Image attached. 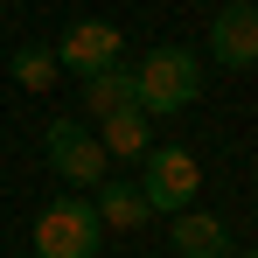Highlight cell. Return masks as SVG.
<instances>
[{"instance_id":"cell-1","label":"cell","mask_w":258,"mask_h":258,"mask_svg":"<svg viewBox=\"0 0 258 258\" xmlns=\"http://www.w3.org/2000/svg\"><path fill=\"white\" fill-rule=\"evenodd\" d=\"M133 91H140V112L147 119H168V112H188L203 98V56L181 42L147 49V63H133Z\"/></svg>"},{"instance_id":"cell-9","label":"cell","mask_w":258,"mask_h":258,"mask_svg":"<svg viewBox=\"0 0 258 258\" xmlns=\"http://www.w3.org/2000/svg\"><path fill=\"white\" fill-rule=\"evenodd\" d=\"M91 210H98V223H105V230H140V223H147V196H140V181H119V174H105Z\"/></svg>"},{"instance_id":"cell-2","label":"cell","mask_w":258,"mask_h":258,"mask_svg":"<svg viewBox=\"0 0 258 258\" xmlns=\"http://www.w3.org/2000/svg\"><path fill=\"white\" fill-rule=\"evenodd\" d=\"M98 244H105V223L84 196H56L35 216V258H98Z\"/></svg>"},{"instance_id":"cell-7","label":"cell","mask_w":258,"mask_h":258,"mask_svg":"<svg viewBox=\"0 0 258 258\" xmlns=\"http://www.w3.org/2000/svg\"><path fill=\"white\" fill-rule=\"evenodd\" d=\"M168 237H174V258H230V223L210 210H174Z\"/></svg>"},{"instance_id":"cell-8","label":"cell","mask_w":258,"mask_h":258,"mask_svg":"<svg viewBox=\"0 0 258 258\" xmlns=\"http://www.w3.org/2000/svg\"><path fill=\"white\" fill-rule=\"evenodd\" d=\"M84 112L91 119H112V112H140V91H133V63H105L84 77Z\"/></svg>"},{"instance_id":"cell-3","label":"cell","mask_w":258,"mask_h":258,"mask_svg":"<svg viewBox=\"0 0 258 258\" xmlns=\"http://www.w3.org/2000/svg\"><path fill=\"white\" fill-rule=\"evenodd\" d=\"M196 188H203V168H196L188 147H147V154H140V196H147V210H154V216L188 210Z\"/></svg>"},{"instance_id":"cell-4","label":"cell","mask_w":258,"mask_h":258,"mask_svg":"<svg viewBox=\"0 0 258 258\" xmlns=\"http://www.w3.org/2000/svg\"><path fill=\"white\" fill-rule=\"evenodd\" d=\"M42 154H49V168L63 174L70 188H98V181L112 174V154L98 147V133H91L84 119H49V133H42Z\"/></svg>"},{"instance_id":"cell-10","label":"cell","mask_w":258,"mask_h":258,"mask_svg":"<svg viewBox=\"0 0 258 258\" xmlns=\"http://www.w3.org/2000/svg\"><path fill=\"white\" fill-rule=\"evenodd\" d=\"M98 147H105L112 161H140V154H147V112H112V119H98Z\"/></svg>"},{"instance_id":"cell-11","label":"cell","mask_w":258,"mask_h":258,"mask_svg":"<svg viewBox=\"0 0 258 258\" xmlns=\"http://www.w3.org/2000/svg\"><path fill=\"white\" fill-rule=\"evenodd\" d=\"M56 77H63V63H56V49H42V42L14 49V84H21V91H49Z\"/></svg>"},{"instance_id":"cell-6","label":"cell","mask_w":258,"mask_h":258,"mask_svg":"<svg viewBox=\"0 0 258 258\" xmlns=\"http://www.w3.org/2000/svg\"><path fill=\"white\" fill-rule=\"evenodd\" d=\"M210 56L223 70H251L258 63V0H230L210 21Z\"/></svg>"},{"instance_id":"cell-12","label":"cell","mask_w":258,"mask_h":258,"mask_svg":"<svg viewBox=\"0 0 258 258\" xmlns=\"http://www.w3.org/2000/svg\"><path fill=\"white\" fill-rule=\"evenodd\" d=\"M230 258H258V244H251V251H230Z\"/></svg>"},{"instance_id":"cell-5","label":"cell","mask_w":258,"mask_h":258,"mask_svg":"<svg viewBox=\"0 0 258 258\" xmlns=\"http://www.w3.org/2000/svg\"><path fill=\"white\" fill-rule=\"evenodd\" d=\"M56 63L63 70H77V77H91V70H105V63H126V35L112 28V21H70L63 28V42H56Z\"/></svg>"}]
</instances>
